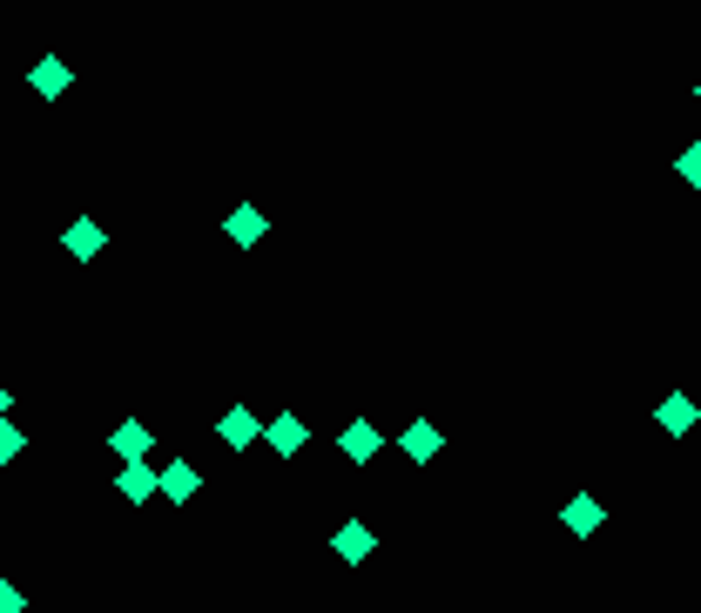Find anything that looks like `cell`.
<instances>
[{
  "label": "cell",
  "instance_id": "12",
  "mask_svg": "<svg viewBox=\"0 0 701 613\" xmlns=\"http://www.w3.org/2000/svg\"><path fill=\"white\" fill-rule=\"evenodd\" d=\"M109 446H115V459H149V452H155V431H149L142 418H122Z\"/></svg>",
  "mask_w": 701,
  "mask_h": 613
},
{
  "label": "cell",
  "instance_id": "2",
  "mask_svg": "<svg viewBox=\"0 0 701 613\" xmlns=\"http://www.w3.org/2000/svg\"><path fill=\"white\" fill-rule=\"evenodd\" d=\"M337 452H344L350 466H372V459L385 452V431H378L372 418H350V425L337 431Z\"/></svg>",
  "mask_w": 701,
  "mask_h": 613
},
{
  "label": "cell",
  "instance_id": "18",
  "mask_svg": "<svg viewBox=\"0 0 701 613\" xmlns=\"http://www.w3.org/2000/svg\"><path fill=\"white\" fill-rule=\"evenodd\" d=\"M694 102H701V81H694Z\"/></svg>",
  "mask_w": 701,
  "mask_h": 613
},
{
  "label": "cell",
  "instance_id": "7",
  "mask_svg": "<svg viewBox=\"0 0 701 613\" xmlns=\"http://www.w3.org/2000/svg\"><path fill=\"white\" fill-rule=\"evenodd\" d=\"M304 438H311V431H304V418H297V411H277L271 425H263V446H271L277 459H297V452H304Z\"/></svg>",
  "mask_w": 701,
  "mask_h": 613
},
{
  "label": "cell",
  "instance_id": "3",
  "mask_svg": "<svg viewBox=\"0 0 701 613\" xmlns=\"http://www.w3.org/2000/svg\"><path fill=\"white\" fill-rule=\"evenodd\" d=\"M331 553H337L344 566H365V560L378 553V533H372V525H365V519H344V525H337V533H331Z\"/></svg>",
  "mask_w": 701,
  "mask_h": 613
},
{
  "label": "cell",
  "instance_id": "5",
  "mask_svg": "<svg viewBox=\"0 0 701 613\" xmlns=\"http://www.w3.org/2000/svg\"><path fill=\"white\" fill-rule=\"evenodd\" d=\"M560 525H567V533H573V540H593V533H600V525H607V505H600L593 492H573V499L560 505Z\"/></svg>",
  "mask_w": 701,
  "mask_h": 613
},
{
  "label": "cell",
  "instance_id": "4",
  "mask_svg": "<svg viewBox=\"0 0 701 613\" xmlns=\"http://www.w3.org/2000/svg\"><path fill=\"white\" fill-rule=\"evenodd\" d=\"M216 438H223V446H230V452H250V446H256V438H263V418H256L250 405H230V411L216 418Z\"/></svg>",
  "mask_w": 701,
  "mask_h": 613
},
{
  "label": "cell",
  "instance_id": "11",
  "mask_svg": "<svg viewBox=\"0 0 701 613\" xmlns=\"http://www.w3.org/2000/svg\"><path fill=\"white\" fill-rule=\"evenodd\" d=\"M61 249H68L74 263H95V256L109 249V229H102V223H88V216H81V223H68V236H61Z\"/></svg>",
  "mask_w": 701,
  "mask_h": 613
},
{
  "label": "cell",
  "instance_id": "6",
  "mask_svg": "<svg viewBox=\"0 0 701 613\" xmlns=\"http://www.w3.org/2000/svg\"><path fill=\"white\" fill-rule=\"evenodd\" d=\"M28 88H34L41 102H61L68 88H74V68H68L61 54H48V61H34V68H28Z\"/></svg>",
  "mask_w": 701,
  "mask_h": 613
},
{
  "label": "cell",
  "instance_id": "9",
  "mask_svg": "<svg viewBox=\"0 0 701 613\" xmlns=\"http://www.w3.org/2000/svg\"><path fill=\"white\" fill-rule=\"evenodd\" d=\"M654 425H661L668 438H681V431H694V425H701V405H694L688 391H668V398L654 405Z\"/></svg>",
  "mask_w": 701,
  "mask_h": 613
},
{
  "label": "cell",
  "instance_id": "1",
  "mask_svg": "<svg viewBox=\"0 0 701 613\" xmlns=\"http://www.w3.org/2000/svg\"><path fill=\"white\" fill-rule=\"evenodd\" d=\"M392 446H398V452H405L412 466H431L438 452H446V431H438L431 418H412V425H405V431L392 438Z\"/></svg>",
  "mask_w": 701,
  "mask_h": 613
},
{
  "label": "cell",
  "instance_id": "8",
  "mask_svg": "<svg viewBox=\"0 0 701 613\" xmlns=\"http://www.w3.org/2000/svg\"><path fill=\"white\" fill-rule=\"evenodd\" d=\"M196 486H203V479H196V466H190V459H169V466L155 472V492H162L169 505H190V499H196Z\"/></svg>",
  "mask_w": 701,
  "mask_h": 613
},
{
  "label": "cell",
  "instance_id": "14",
  "mask_svg": "<svg viewBox=\"0 0 701 613\" xmlns=\"http://www.w3.org/2000/svg\"><path fill=\"white\" fill-rule=\"evenodd\" d=\"M21 452H28V431H14L8 418H0V466H14Z\"/></svg>",
  "mask_w": 701,
  "mask_h": 613
},
{
  "label": "cell",
  "instance_id": "15",
  "mask_svg": "<svg viewBox=\"0 0 701 613\" xmlns=\"http://www.w3.org/2000/svg\"><path fill=\"white\" fill-rule=\"evenodd\" d=\"M674 175H681V183H688V190H701V142H688V149H681Z\"/></svg>",
  "mask_w": 701,
  "mask_h": 613
},
{
  "label": "cell",
  "instance_id": "16",
  "mask_svg": "<svg viewBox=\"0 0 701 613\" xmlns=\"http://www.w3.org/2000/svg\"><path fill=\"white\" fill-rule=\"evenodd\" d=\"M21 606H28L21 586H14V580H0V613H21Z\"/></svg>",
  "mask_w": 701,
  "mask_h": 613
},
{
  "label": "cell",
  "instance_id": "13",
  "mask_svg": "<svg viewBox=\"0 0 701 613\" xmlns=\"http://www.w3.org/2000/svg\"><path fill=\"white\" fill-rule=\"evenodd\" d=\"M115 486H122V499H135V505L155 499V472H149V459H122V479H115Z\"/></svg>",
  "mask_w": 701,
  "mask_h": 613
},
{
  "label": "cell",
  "instance_id": "17",
  "mask_svg": "<svg viewBox=\"0 0 701 613\" xmlns=\"http://www.w3.org/2000/svg\"><path fill=\"white\" fill-rule=\"evenodd\" d=\"M8 405H14V398H8V385H0V418H8Z\"/></svg>",
  "mask_w": 701,
  "mask_h": 613
},
{
  "label": "cell",
  "instance_id": "10",
  "mask_svg": "<svg viewBox=\"0 0 701 613\" xmlns=\"http://www.w3.org/2000/svg\"><path fill=\"white\" fill-rule=\"evenodd\" d=\"M223 236H230L236 249H250V243L271 236V216H263L256 203H236V210H230V223H223Z\"/></svg>",
  "mask_w": 701,
  "mask_h": 613
}]
</instances>
